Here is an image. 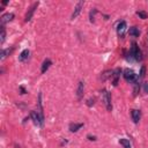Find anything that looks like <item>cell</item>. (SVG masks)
Here are the masks:
<instances>
[{
    "label": "cell",
    "mask_w": 148,
    "mask_h": 148,
    "mask_svg": "<svg viewBox=\"0 0 148 148\" xmlns=\"http://www.w3.org/2000/svg\"><path fill=\"white\" fill-rule=\"evenodd\" d=\"M139 90H140V84H139V81H138V82H135V83H134V89H133L134 96H136V95H138Z\"/></svg>",
    "instance_id": "ffe728a7"
},
{
    "label": "cell",
    "mask_w": 148,
    "mask_h": 148,
    "mask_svg": "<svg viewBox=\"0 0 148 148\" xmlns=\"http://www.w3.org/2000/svg\"><path fill=\"white\" fill-rule=\"evenodd\" d=\"M10 52H12V50H9V49H7V50H2V51H1V57H0V59L3 60V59L6 58V56L9 54Z\"/></svg>",
    "instance_id": "d6986e66"
},
{
    "label": "cell",
    "mask_w": 148,
    "mask_h": 148,
    "mask_svg": "<svg viewBox=\"0 0 148 148\" xmlns=\"http://www.w3.org/2000/svg\"><path fill=\"white\" fill-rule=\"evenodd\" d=\"M124 77H125V80L127 81V82H133V83H135V82H138L139 81V76L132 71V69H130V68H126L125 71H124Z\"/></svg>",
    "instance_id": "6da1fadb"
},
{
    "label": "cell",
    "mask_w": 148,
    "mask_h": 148,
    "mask_svg": "<svg viewBox=\"0 0 148 148\" xmlns=\"http://www.w3.org/2000/svg\"><path fill=\"white\" fill-rule=\"evenodd\" d=\"M20 90H21V94H25V90L23 87H20Z\"/></svg>",
    "instance_id": "4316f807"
},
{
    "label": "cell",
    "mask_w": 148,
    "mask_h": 148,
    "mask_svg": "<svg viewBox=\"0 0 148 148\" xmlns=\"http://www.w3.org/2000/svg\"><path fill=\"white\" fill-rule=\"evenodd\" d=\"M88 139H89V140H91V141H95V140H96V138H95V136H90V135H88Z\"/></svg>",
    "instance_id": "484cf974"
},
{
    "label": "cell",
    "mask_w": 148,
    "mask_h": 148,
    "mask_svg": "<svg viewBox=\"0 0 148 148\" xmlns=\"http://www.w3.org/2000/svg\"><path fill=\"white\" fill-rule=\"evenodd\" d=\"M119 143H120L124 148H132L131 142H130V140H127V139H120V140H119Z\"/></svg>",
    "instance_id": "e0dca14e"
},
{
    "label": "cell",
    "mask_w": 148,
    "mask_h": 148,
    "mask_svg": "<svg viewBox=\"0 0 148 148\" xmlns=\"http://www.w3.org/2000/svg\"><path fill=\"white\" fill-rule=\"evenodd\" d=\"M51 60L50 59H45L44 61H43V64H42V68H40V72L42 73H45L49 68H50V66H51Z\"/></svg>",
    "instance_id": "7c38bea8"
},
{
    "label": "cell",
    "mask_w": 148,
    "mask_h": 148,
    "mask_svg": "<svg viewBox=\"0 0 148 148\" xmlns=\"http://www.w3.org/2000/svg\"><path fill=\"white\" fill-rule=\"evenodd\" d=\"M83 90H84V83H83L82 81H80L79 84H77V89H76V96H77L79 99L82 98V96H83Z\"/></svg>",
    "instance_id": "9c48e42d"
},
{
    "label": "cell",
    "mask_w": 148,
    "mask_h": 148,
    "mask_svg": "<svg viewBox=\"0 0 148 148\" xmlns=\"http://www.w3.org/2000/svg\"><path fill=\"white\" fill-rule=\"evenodd\" d=\"M132 119H133V121L136 124V123H139V120H140V117H141V113H140V111L139 110H132Z\"/></svg>",
    "instance_id": "4fadbf2b"
},
{
    "label": "cell",
    "mask_w": 148,
    "mask_h": 148,
    "mask_svg": "<svg viewBox=\"0 0 148 148\" xmlns=\"http://www.w3.org/2000/svg\"><path fill=\"white\" fill-rule=\"evenodd\" d=\"M97 13V9H92L91 12H90V15H89V17H90V22H94V17H95V14Z\"/></svg>",
    "instance_id": "7402d4cb"
},
{
    "label": "cell",
    "mask_w": 148,
    "mask_h": 148,
    "mask_svg": "<svg viewBox=\"0 0 148 148\" xmlns=\"http://www.w3.org/2000/svg\"><path fill=\"white\" fill-rule=\"evenodd\" d=\"M38 7V2H35L32 6H31V8L29 9V12L27 13V15H25V18H24V21L25 22H29L30 20H31V17H32V15H34V12H35V9Z\"/></svg>",
    "instance_id": "52a82bcc"
},
{
    "label": "cell",
    "mask_w": 148,
    "mask_h": 148,
    "mask_svg": "<svg viewBox=\"0 0 148 148\" xmlns=\"http://www.w3.org/2000/svg\"><path fill=\"white\" fill-rule=\"evenodd\" d=\"M30 118H31V120L34 121V124H35L36 126L42 127V126L44 125V119L38 114L37 111H31V113H30Z\"/></svg>",
    "instance_id": "277c9868"
},
{
    "label": "cell",
    "mask_w": 148,
    "mask_h": 148,
    "mask_svg": "<svg viewBox=\"0 0 148 148\" xmlns=\"http://www.w3.org/2000/svg\"><path fill=\"white\" fill-rule=\"evenodd\" d=\"M136 15H138L140 18H142V20L147 18V13H146V12H142V10H140V12H136Z\"/></svg>",
    "instance_id": "44dd1931"
},
{
    "label": "cell",
    "mask_w": 148,
    "mask_h": 148,
    "mask_svg": "<svg viewBox=\"0 0 148 148\" xmlns=\"http://www.w3.org/2000/svg\"><path fill=\"white\" fill-rule=\"evenodd\" d=\"M128 34H130L131 36H133V37H139V35H140V30H139L136 27H132V28H130Z\"/></svg>",
    "instance_id": "5bb4252c"
},
{
    "label": "cell",
    "mask_w": 148,
    "mask_h": 148,
    "mask_svg": "<svg viewBox=\"0 0 148 148\" xmlns=\"http://www.w3.org/2000/svg\"><path fill=\"white\" fill-rule=\"evenodd\" d=\"M94 102H95V99H94V98H89V99H88L87 105H88V106H91V105H94Z\"/></svg>",
    "instance_id": "d4e9b609"
},
{
    "label": "cell",
    "mask_w": 148,
    "mask_h": 148,
    "mask_svg": "<svg viewBox=\"0 0 148 148\" xmlns=\"http://www.w3.org/2000/svg\"><path fill=\"white\" fill-rule=\"evenodd\" d=\"M142 87H143L145 92H147V94H148V82H147V81H146V82H143V86H142Z\"/></svg>",
    "instance_id": "cb8c5ba5"
},
{
    "label": "cell",
    "mask_w": 148,
    "mask_h": 148,
    "mask_svg": "<svg viewBox=\"0 0 148 148\" xmlns=\"http://www.w3.org/2000/svg\"><path fill=\"white\" fill-rule=\"evenodd\" d=\"M130 52H131V54H132V57H133L134 60L140 61V60L142 59L141 50L139 49V46H138L136 43H132V47H131V51H130Z\"/></svg>",
    "instance_id": "3957f363"
},
{
    "label": "cell",
    "mask_w": 148,
    "mask_h": 148,
    "mask_svg": "<svg viewBox=\"0 0 148 148\" xmlns=\"http://www.w3.org/2000/svg\"><path fill=\"white\" fill-rule=\"evenodd\" d=\"M145 72H146V67L142 66V67H141V71H140V73H139V79H142V77L145 76Z\"/></svg>",
    "instance_id": "603a6c76"
},
{
    "label": "cell",
    "mask_w": 148,
    "mask_h": 148,
    "mask_svg": "<svg viewBox=\"0 0 148 148\" xmlns=\"http://www.w3.org/2000/svg\"><path fill=\"white\" fill-rule=\"evenodd\" d=\"M83 5H84L83 1H79V2L76 3V6H75V8H74V12H73V14H72V20H74V18L77 17V15L80 14V12H81Z\"/></svg>",
    "instance_id": "8992f818"
},
{
    "label": "cell",
    "mask_w": 148,
    "mask_h": 148,
    "mask_svg": "<svg viewBox=\"0 0 148 148\" xmlns=\"http://www.w3.org/2000/svg\"><path fill=\"white\" fill-rule=\"evenodd\" d=\"M82 126H83L82 123H80V124H71L69 125V131L71 132H77Z\"/></svg>",
    "instance_id": "2e32d148"
},
{
    "label": "cell",
    "mask_w": 148,
    "mask_h": 148,
    "mask_svg": "<svg viewBox=\"0 0 148 148\" xmlns=\"http://www.w3.org/2000/svg\"><path fill=\"white\" fill-rule=\"evenodd\" d=\"M120 73H121L120 68H117V69L113 71V74H112V77H113V80H112V84H113V86H117V84H118V80H119Z\"/></svg>",
    "instance_id": "30bf717a"
},
{
    "label": "cell",
    "mask_w": 148,
    "mask_h": 148,
    "mask_svg": "<svg viewBox=\"0 0 148 148\" xmlns=\"http://www.w3.org/2000/svg\"><path fill=\"white\" fill-rule=\"evenodd\" d=\"M102 101L103 103L105 104V108L108 111H111L112 110V104H111V95L108 90L103 89L102 90Z\"/></svg>",
    "instance_id": "7a4b0ae2"
},
{
    "label": "cell",
    "mask_w": 148,
    "mask_h": 148,
    "mask_svg": "<svg viewBox=\"0 0 148 148\" xmlns=\"http://www.w3.org/2000/svg\"><path fill=\"white\" fill-rule=\"evenodd\" d=\"M13 18H14V14L13 13H6V14H3L1 16V25H3L5 23L12 21Z\"/></svg>",
    "instance_id": "ba28073f"
},
{
    "label": "cell",
    "mask_w": 148,
    "mask_h": 148,
    "mask_svg": "<svg viewBox=\"0 0 148 148\" xmlns=\"http://www.w3.org/2000/svg\"><path fill=\"white\" fill-rule=\"evenodd\" d=\"M0 28H1V31H0V43L2 44L5 42V38H6V31H5V27L3 25H1Z\"/></svg>",
    "instance_id": "ac0fdd59"
},
{
    "label": "cell",
    "mask_w": 148,
    "mask_h": 148,
    "mask_svg": "<svg viewBox=\"0 0 148 148\" xmlns=\"http://www.w3.org/2000/svg\"><path fill=\"white\" fill-rule=\"evenodd\" d=\"M126 28H127L126 22H125V21H120V22L118 23V25H117V34H118L120 37H123L124 34H125V31H126Z\"/></svg>",
    "instance_id": "5b68a950"
},
{
    "label": "cell",
    "mask_w": 148,
    "mask_h": 148,
    "mask_svg": "<svg viewBox=\"0 0 148 148\" xmlns=\"http://www.w3.org/2000/svg\"><path fill=\"white\" fill-rule=\"evenodd\" d=\"M29 54H30V52H29L28 49L23 50V51L20 53V56H18V60H20V61H25V60L29 58Z\"/></svg>",
    "instance_id": "8fae6325"
},
{
    "label": "cell",
    "mask_w": 148,
    "mask_h": 148,
    "mask_svg": "<svg viewBox=\"0 0 148 148\" xmlns=\"http://www.w3.org/2000/svg\"><path fill=\"white\" fill-rule=\"evenodd\" d=\"M112 74H113V71H105L104 73H102L101 80H102V81H105V80H108L109 77H112Z\"/></svg>",
    "instance_id": "9a60e30c"
}]
</instances>
